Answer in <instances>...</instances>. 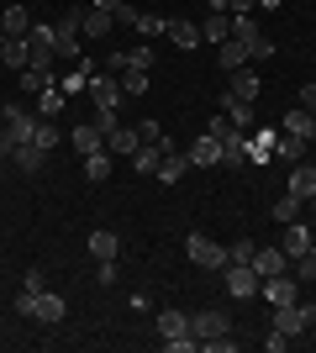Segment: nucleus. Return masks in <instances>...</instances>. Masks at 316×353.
<instances>
[{
	"label": "nucleus",
	"mask_w": 316,
	"mask_h": 353,
	"mask_svg": "<svg viewBox=\"0 0 316 353\" xmlns=\"http://www.w3.org/2000/svg\"><path fill=\"white\" fill-rule=\"evenodd\" d=\"M285 132H290V137H306V143H311L316 121H311V111H306V105H295V111H285Z\"/></svg>",
	"instance_id": "obj_30"
},
{
	"label": "nucleus",
	"mask_w": 316,
	"mask_h": 353,
	"mask_svg": "<svg viewBox=\"0 0 316 353\" xmlns=\"http://www.w3.org/2000/svg\"><path fill=\"white\" fill-rule=\"evenodd\" d=\"M164 153H169V148H153V143H143V148L132 153V169H137V174H158V163H164Z\"/></svg>",
	"instance_id": "obj_26"
},
{
	"label": "nucleus",
	"mask_w": 316,
	"mask_h": 353,
	"mask_svg": "<svg viewBox=\"0 0 316 353\" xmlns=\"http://www.w3.org/2000/svg\"><path fill=\"white\" fill-rule=\"evenodd\" d=\"M32 143L43 148V153H53V148L63 143V127H59L53 117H37V132H32Z\"/></svg>",
	"instance_id": "obj_22"
},
{
	"label": "nucleus",
	"mask_w": 316,
	"mask_h": 353,
	"mask_svg": "<svg viewBox=\"0 0 316 353\" xmlns=\"http://www.w3.org/2000/svg\"><path fill=\"white\" fill-rule=\"evenodd\" d=\"M0 121H6V127H11V137L16 143H32V132H37V117H32L27 105H6V111H0Z\"/></svg>",
	"instance_id": "obj_9"
},
{
	"label": "nucleus",
	"mask_w": 316,
	"mask_h": 353,
	"mask_svg": "<svg viewBox=\"0 0 316 353\" xmlns=\"http://www.w3.org/2000/svg\"><path fill=\"white\" fill-rule=\"evenodd\" d=\"M316 190V163H295V169H290V195H311Z\"/></svg>",
	"instance_id": "obj_31"
},
{
	"label": "nucleus",
	"mask_w": 316,
	"mask_h": 353,
	"mask_svg": "<svg viewBox=\"0 0 316 353\" xmlns=\"http://www.w3.org/2000/svg\"><path fill=\"white\" fill-rule=\"evenodd\" d=\"M0 63H6V69H27V37H6V43H0Z\"/></svg>",
	"instance_id": "obj_25"
},
{
	"label": "nucleus",
	"mask_w": 316,
	"mask_h": 353,
	"mask_svg": "<svg viewBox=\"0 0 316 353\" xmlns=\"http://www.w3.org/2000/svg\"><path fill=\"white\" fill-rule=\"evenodd\" d=\"M11 163L21 169V174H43L48 169V153L37 143H16V153H11Z\"/></svg>",
	"instance_id": "obj_15"
},
{
	"label": "nucleus",
	"mask_w": 316,
	"mask_h": 353,
	"mask_svg": "<svg viewBox=\"0 0 316 353\" xmlns=\"http://www.w3.org/2000/svg\"><path fill=\"white\" fill-rule=\"evenodd\" d=\"M269 332H280V338H301V332H311V327H306V311H301V301H295V306H274V322H269Z\"/></svg>",
	"instance_id": "obj_8"
},
{
	"label": "nucleus",
	"mask_w": 316,
	"mask_h": 353,
	"mask_svg": "<svg viewBox=\"0 0 316 353\" xmlns=\"http://www.w3.org/2000/svg\"><path fill=\"white\" fill-rule=\"evenodd\" d=\"M269 53H274V43H269V37H258V43H248V59H269Z\"/></svg>",
	"instance_id": "obj_45"
},
{
	"label": "nucleus",
	"mask_w": 316,
	"mask_h": 353,
	"mask_svg": "<svg viewBox=\"0 0 316 353\" xmlns=\"http://www.w3.org/2000/svg\"><path fill=\"white\" fill-rule=\"evenodd\" d=\"M111 27H116V11H105V6H90V11H79V32L85 37H111Z\"/></svg>",
	"instance_id": "obj_10"
},
{
	"label": "nucleus",
	"mask_w": 316,
	"mask_h": 353,
	"mask_svg": "<svg viewBox=\"0 0 316 353\" xmlns=\"http://www.w3.org/2000/svg\"><path fill=\"white\" fill-rule=\"evenodd\" d=\"M295 280H301V285L316 280V243H311L306 253H295Z\"/></svg>",
	"instance_id": "obj_39"
},
{
	"label": "nucleus",
	"mask_w": 316,
	"mask_h": 353,
	"mask_svg": "<svg viewBox=\"0 0 316 353\" xmlns=\"http://www.w3.org/2000/svg\"><path fill=\"white\" fill-rule=\"evenodd\" d=\"M137 32H143V37H164L169 21H164V16H148V11H143V16H137Z\"/></svg>",
	"instance_id": "obj_41"
},
{
	"label": "nucleus",
	"mask_w": 316,
	"mask_h": 353,
	"mask_svg": "<svg viewBox=\"0 0 316 353\" xmlns=\"http://www.w3.org/2000/svg\"><path fill=\"white\" fill-rule=\"evenodd\" d=\"M190 332H196L200 343H211V338H222V332H232V316H227L222 306H206V311L190 316Z\"/></svg>",
	"instance_id": "obj_6"
},
{
	"label": "nucleus",
	"mask_w": 316,
	"mask_h": 353,
	"mask_svg": "<svg viewBox=\"0 0 316 353\" xmlns=\"http://www.w3.org/2000/svg\"><path fill=\"white\" fill-rule=\"evenodd\" d=\"M248 159H253V143H248V132L232 127V132L222 137V163H227V169H242Z\"/></svg>",
	"instance_id": "obj_11"
},
{
	"label": "nucleus",
	"mask_w": 316,
	"mask_h": 353,
	"mask_svg": "<svg viewBox=\"0 0 316 353\" xmlns=\"http://www.w3.org/2000/svg\"><path fill=\"white\" fill-rule=\"evenodd\" d=\"M105 148H111V159H132L137 148H143V137H137V127H111V132H105Z\"/></svg>",
	"instance_id": "obj_13"
},
{
	"label": "nucleus",
	"mask_w": 316,
	"mask_h": 353,
	"mask_svg": "<svg viewBox=\"0 0 316 353\" xmlns=\"http://www.w3.org/2000/svg\"><path fill=\"white\" fill-rule=\"evenodd\" d=\"M137 137H143V143H153V148H169V137H164V127H158V121H137Z\"/></svg>",
	"instance_id": "obj_42"
},
{
	"label": "nucleus",
	"mask_w": 316,
	"mask_h": 353,
	"mask_svg": "<svg viewBox=\"0 0 316 353\" xmlns=\"http://www.w3.org/2000/svg\"><path fill=\"white\" fill-rule=\"evenodd\" d=\"M90 101H95V117H105V111L116 117V111H121V101H127V90H121V79H116V74L105 69V74H90Z\"/></svg>",
	"instance_id": "obj_1"
},
{
	"label": "nucleus",
	"mask_w": 316,
	"mask_h": 353,
	"mask_svg": "<svg viewBox=\"0 0 316 353\" xmlns=\"http://www.w3.org/2000/svg\"><path fill=\"white\" fill-rule=\"evenodd\" d=\"M222 280H227V295H238V301H253L258 295V269L253 264H227Z\"/></svg>",
	"instance_id": "obj_7"
},
{
	"label": "nucleus",
	"mask_w": 316,
	"mask_h": 353,
	"mask_svg": "<svg viewBox=\"0 0 316 353\" xmlns=\"http://www.w3.org/2000/svg\"><path fill=\"white\" fill-rule=\"evenodd\" d=\"M105 174H111V148H101V153H90V159H85V179H95V185H101Z\"/></svg>",
	"instance_id": "obj_34"
},
{
	"label": "nucleus",
	"mask_w": 316,
	"mask_h": 353,
	"mask_svg": "<svg viewBox=\"0 0 316 353\" xmlns=\"http://www.w3.org/2000/svg\"><path fill=\"white\" fill-rule=\"evenodd\" d=\"M53 27H32L27 32V69H53Z\"/></svg>",
	"instance_id": "obj_5"
},
{
	"label": "nucleus",
	"mask_w": 316,
	"mask_h": 353,
	"mask_svg": "<svg viewBox=\"0 0 316 353\" xmlns=\"http://www.w3.org/2000/svg\"><path fill=\"white\" fill-rule=\"evenodd\" d=\"M253 253H258V243H248V237H238V243L227 248V264H253Z\"/></svg>",
	"instance_id": "obj_40"
},
{
	"label": "nucleus",
	"mask_w": 316,
	"mask_h": 353,
	"mask_svg": "<svg viewBox=\"0 0 316 353\" xmlns=\"http://www.w3.org/2000/svg\"><path fill=\"white\" fill-rule=\"evenodd\" d=\"M316 237H311V227L306 221H285V259H295V253H306Z\"/></svg>",
	"instance_id": "obj_17"
},
{
	"label": "nucleus",
	"mask_w": 316,
	"mask_h": 353,
	"mask_svg": "<svg viewBox=\"0 0 316 353\" xmlns=\"http://www.w3.org/2000/svg\"><path fill=\"white\" fill-rule=\"evenodd\" d=\"M280 6H285V0H258V11H280Z\"/></svg>",
	"instance_id": "obj_50"
},
{
	"label": "nucleus",
	"mask_w": 316,
	"mask_h": 353,
	"mask_svg": "<svg viewBox=\"0 0 316 353\" xmlns=\"http://www.w3.org/2000/svg\"><path fill=\"white\" fill-rule=\"evenodd\" d=\"M274 137H280V132H258V137H253V159H264V153H274Z\"/></svg>",
	"instance_id": "obj_43"
},
{
	"label": "nucleus",
	"mask_w": 316,
	"mask_h": 353,
	"mask_svg": "<svg viewBox=\"0 0 316 353\" xmlns=\"http://www.w3.org/2000/svg\"><path fill=\"white\" fill-rule=\"evenodd\" d=\"M95 6H105V11H116V6H121V0H95Z\"/></svg>",
	"instance_id": "obj_52"
},
{
	"label": "nucleus",
	"mask_w": 316,
	"mask_h": 353,
	"mask_svg": "<svg viewBox=\"0 0 316 353\" xmlns=\"http://www.w3.org/2000/svg\"><path fill=\"white\" fill-rule=\"evenodd\" d=\"M301 105L311 111V121H316V85H301Z\"/></svg>",
	"instance_id": "obj_48"
},
{
	"label": "nucleus",
	"mask_w": 316,
	"mask_h": 353,
	"mask_svg": "<svg viewBox=\"0 0 316 353\" xmlns=\"http://www.w3.org/2000/svg\"><path fill=\"white\" fill-rule=\"evenodd\" d=\"M190 332V311H158V338H185Z\"/></svg>",
	"instance_id": "obj_24"
},
{
	"label": "nucleus",
	"mask_w": 316,
	"mask_h": 353,
	"mask_svg": "<svg viewBox=\"0 0 316 353\" xmlns=\"http://www.w3.org/2000/svg\"><path fill=\"white\" fill-rule=\"evenodd\" d=\"M301 311H306V327H316V301H301Z\"/></svg>",
	"instance_id": "obj_49"
},
{
	"label": "nucleus",
	"mask_w": 316,
	"mask_h": 353,
	"mask_svg": "<svg viewBox=\"0 0 316 353\" xmlns=\"http://www.w3.org/2000/svg\"><path fill=\"white\" fill-rule=\"evenodd\" d=\"M21 85H27L32 95H43V90L59 85V79H53V69H21Z\"/></svg>",
	"instance_id": "obj_38"
},
{
	"label": "nucleus",
	"mask_w": 316,
	"mask_h": 353,
	"mask_svg": "<svg viewBox=\"0 0 316 353\" xmlns=\"http://www.w3.org/2000/svg\"><path fill=\"white\" fill-rule=\"evenodd\" d=\"M306 216H316V190H311V195H306Z\"/></svg>",
	"instance_id": "obj_51"
},
{
	"label": "nucleus",
	"mask_w": 316,
	"mask_h": 353,
	"mask_svg": "<svg viewBox=\"0 0 316 353\" xmlns=\"http://www.w3.org/2000/svg\"><path fill=\"white\" fill-rule=\"evenodd\" d=\"M79 37H85V32H79V11H63L59 21H53V53L74 63L79 59Z\"/></svg>",
	"instance_id": "obj_2"
},
{
	"label": "nucleus",
	"mask_w": 316,
	"mask_h": 353,
	"mask_svg": "<svg viewBox=\"0 0 316 353\" xmlns=\"http://www.w3.org/2000/svg\"><path fill=\"white\" fill-rule=\"evenodd\" d=\"M301 216H306V201H301V195H290V190H285V201L274 206V221L285 227V221H301Z\"/></svg>",
	"instance_id": "obj_33"
},
{
	"label": "nucleus",
	"mask_w": 316,
	"mask_h": 353,
	"mask_svg": "<svg viewBox=\"0 0 316 353\" xmlns=\"http://www.w3.org/2000/svg\"><path fill=\"white\" fill-rule=\"evenodd\" d=\"M0 27H6V37H27V32H32V11H27V6H6Z\"/></svg>",
	"instance_id": "obj_19"
},
{
	"label": "nucleus",
	"mask_w": 316,
	"mask_h": 353,
	"mask_svg": "<svg viewBox=\"0 0 316 353\" xmlns=\"http://www.w3.org/2000/svg\"><path fill=\"white\" fill-rule=\"evenodd\" d=\"M274 153H280V163H301L306 159V137H274Z\"/></svg>",
	"instance_id": "obj_32"
},
{
	"label": "nucleus",
	"mask_w": 316,
	"mask_h": 353,
	"mask_svg": "<svg viewBox=\"0 0 316 353\" xmlns=\"http://www.w3.org/2000/svg\"><path fill=\"white\" fill-rule=\"evenodd\" d=\"M164 37L180 48V53H196V48H200V27H196V21H169Z\"/></svg>",
	"instance_id": "obj_16"
},
{
	"label": "nucleus",
	"mask_w": 316,
	"mask_h": 353,
	"mask_svg": "<svg viewBox=\"0 0 316 353\" xmlns=\"http://www.w3.org/2000/svg\"><path fill=\"white\" fill-rule=\"evenodd\" d=\"M11 153H16V137H11V127L0 121V159H11Z\"/></svg>",
	"instance_id": "obj_44"
},
{
	"label": "nucleus",
	"mask_w": 316,
	"mask_h": 353,
	"mask_svg": "<svg viewBox=\"0 0 316 353\" xmlns=\"http://www.w3.org/2000/svg\"><path fill=\"white\" fill-rule=\"evenodd\" d=\"M101 148H105L101 127H79V121H74V153H79V159H90V153H101Z\"/></svg>",
	"instance_id": "obj_18"
},
{
	"label": "nucleus",
	"mask_w": 316,
	"mask_h": 353,
	"mask_svg": "<svg viewBox=\"0 0 316 353\" xmlns=\"http://www.w3.org/2000/svg\"><path fill=\"white\" fill-rule=\"evenodd\" d=\"M90 253H95V259H116V253H121V237L111 232V227H95V232H90Z\"/></svg>",
	"instance_id": "obj_23"
},
{
	"label": "nucleus",
	"mask_w": 316,
	"mask_h": 353,
	"mask_svg": "<svg viewBox=\"0 0 316 353\" xmlns=\"http://www.w3.org/2000/svg\"><path fill=\"white\" fill-rule=\"evenodd\" d=\"M227 90H232L238 101H258V90H264V79H258L253 69H238V74H232V85H227Z\"/></svg>",
	"instance_id": "obj_20"
},
{
	"label": "nucleus",
	"mask_w": 316,
	"mask_h": 353,
	"mask_svg": "<svg viewBox=\"0 0 316 353\" xmlns=\"http://www.w3.org/2000/svg\"><path fill=\"white\" fill-rule=\"evenodd\" d=\"M185 169H190V159L169 148V153H164V163H158V179H164V185H180V179H185Z\"/></svg>",
	"instance_id": "obj_29"
},
{
	"label": "nucleus",
	"mask_w": 316,
	"mask_h": 353,
	"mask_svg": "<svg viewBox=\"0 0 316 353\" xmlns=\"http://www.w3.org/2000/svg\"><path fill=\"white\" fill-rule=\"evenodd\" d=\"M232 37H238V43H258V37H264L258 21H253V11H248V16H232Z\"/></svg>",
	"instance_id": "obj_35"
},
{
	"label": "nucleus",
	"mask_w": 316,
	"mask_h": 353,
	"mask_svg": "<svg viewBox=\"0 0 316 353\" xmlns=\"http://www.w3.org/2000/svg\"><path fill=\"white\" fill-rule=\"evenodd\" d=\"M137 16H143V11H137V6H127V0L116 6V21H127V27H137Z\"/></svg>",
	"instance_id": "obj_47"
},
{
	"label": "nucleus",
	"mask_w": 316,
	"mask_h": 353,
	"mask_svg": "<svg viewBox=\"0 0 316 353\" xmlns=\"http://www.w3.org/2000/svg\"><path fill=\"white\" fill-rule=\"evenodd\" d=\"M63 101H69V95H63L59 85H48L43 95H37V111H43V117H59V111H63Z\"/></svg>",
	"instance_id": "obj_37"
},
{
	"label": "nucleus",
	"mask_w": 316,
	"mask_h": 353,
	"mask_svg": "<svg viewBox=\"0 0 316 353\" xmlns=\"http://www.w3.org/2000/svg\"><path fill=\"white\" fill-rule=\"evenodd\" d=\"M121 90H127V101L148 95V69H121Z\"/></svg>",
	"instance_id": "obj_36"
},
{
	"label": "nucleus",
	"mask_w": 316,
	"mask_h": 353,
	"mask_svg": "<svg viewBox=\"0 0 316 353\" xmlns=\"http://www.w3.org/2000/svg\"><path fill=\"white\" fill-rule=\"evenodd\" d=\"M185 159H190V169H211V163H222V143H216L211 132H200L196 143L185 148Z\"/></svg>",
	"instance_id": "obj_12"
},
{
	"label": "nucleus",
	"mask_w": 316,
	"mask_h": 353,
	"mask_svg": "<svg viewBox=\"0 0 316 353\" xmlns=\"http://www.w3.org/2000/svg\"><path fill=\"white\" fill-rule=\"evenodd\" d=\"M253 269H258V280L280 274V269H285V248H258L253 253Z\"/></svg>",
	"instance_id": "obj_27"
},
{
	"label": "nucleus",
	"mask_w": 316,
	"mask_h": 353,
	"mask_svg": "<svg viewBox=\"0 0 316 353\" xmlns=\"http://www.w3.org/2000/svg\"><path fill=\"white\" fill-rule=\"evenodd\" d=\"M222 117L232 121L238 132H248V127H253V101H238V95L227 90V95H222Z\"/></svg>",
	"instance_id": "obj_14"
},
{
	"label": "nucleus",
	"mask_w": 316,
	"mask_h": 353,
	"mask_svg": "<svg viewBox=\"0 0 316 353\" xmlns=\"http://www.w3.org/2000/svg\"><path fill=\"white\" fill-rule=\"evenodd\" d=\"M258 295H264L269 306H295V301H301V280L280 269V274H269V280H258Z\"/></svg>",
	"instance_id": "obj_4"
},
{
	"label": "nucleus",
	"mask_w": 316,
	"mask_h": 353,
	"mask_svg": "<svg viewBox=\"0 0 316 353\" xmlns=\"http://www.w3.org/2000/svg\"><path fill=\"white\" fill-rule=\"evenodd\" d=\"M200 37H206V43H227V37H232V16H227V11H211L206 27H200Z\"/></svg>",
	"instance_id": "obj_28"
},
{
	"label": "nucleus",
	"mask_w": 316,
	"mask_h": 353,
	"mask_svg": "<svg viewBox=\"0 0 316 353\" xmlns=\"http://www.w3.org/2000/svg\"><path fill=\"white\" fill-rule=\"evenodd\" d=\"M185 253H190V264H200V269H227V248L216 237H206V232L185 237Z\"/></svg>",
	"instance_id": "obj_3"
},
{
	"label": "nucleus",
	"mask_w": 316,
	"mask_h": 353,
	"mask_svg": "<svg viewBox=\"0 0 316 353\" xmlns=\"http://www.w3.org/2000/svg\"><path fill=\"white\" fill-rule=\"evenodd\" d=\"M216 59H222V69H227V74L248 69V43H238V37H227V43H222V53H216Z\"/></svg>",
	"instance_id": "obj_21"
},
{
	"label": "nucleus",
	"mask_w": 316,
	"mask_h": 353,
	"mask_svg": "<svg viewBox=\"0 0 316 353\" xmlns=\"http://www.w3.org/2000/svg\"><path fill=\"white\" fill-rule=\"evenodd\" d=\"M206 132H211V137H216V143H222V137H227V132H232V121H227V117H211V127H206Z\"/></svg>",
	"instance_id": "obj_46"
}]
</instances>
